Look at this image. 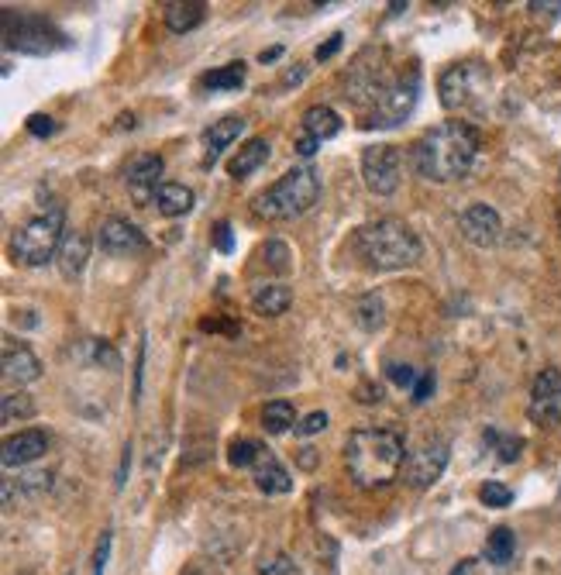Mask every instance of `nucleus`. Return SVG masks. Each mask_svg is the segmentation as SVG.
Segmentation results:
<instances>
[{"label":"nucleus","instance_id":"f257e3e1","mask_svg":"<svg viewBox=\"0 0 561 575\" xmlns=\"http://www.w3.org/2000/svg\"><path fill=\"white\" fill-rule=\"evenodd\" d=\"M479 155V131L469 121H444L414 142V169L431 183L462 180Z\"/></svg>","mask_w":561,"mask_h":575},{"label":"nucleus","instance_id":"f03ea898","mask_svg":"<svg viewBox=\"0 0 561 575\" xmlns=\"http://www.w3.org/2000/svg\"><path fill=\"white\" fill-rule=\"evenodd\" d=\"M403 462H407V445L400 434L386 427L355 431L345 445L348 476L358 489H386L393 479H400Z\"/></svg>","mask_w":561,"mask_h":575},{"label":"nucleus","instance_id":"7ed1b4c3","mask_svg":"<svg viewBox=\"0 0 561 575\" xmlns=\"http://www.w3.org/2000/svg\"><path fill=\"white\" fill-rule=\"evenodd\" d=\"M355 248L372 269H379V273L414 266L420 259V252H424L417 231L410 228L407 221H400V217H379V221L358 228Z\"/></svg>","mask_w":561,"mask_h":575},{"label":"nucleus","instance_id":"20e7f679","mask_svg":"<svg viewBox=\"0 0 561 575\" xmlns=\"http://www.w3.org/2000/svg\"><path fill=\"white\" fill-rule=\"evenodd\" d=\"M317 197H321L317 173L307 166H296L252 200V211L266 221H293V217L307 214L317 204Z\"/></svg>","mask_w":561,"mask_h":575},{"label":"nucleus","instance_id":"39448f33","mask_svg":"<svg viewBox=\"0 0 561 575\" xmlns=\"http://www.w3.org/2000/svg\"><path fill=\"white\" fill-rule=\"evenodd\" d=\"M62 235H66V228H62V207L31 217L11 238L14 262L18 266H45V262L59 255Z\"/></svg>","mask_w":561,"mask_h":575},{"label":"nucleus","instance_id":"423d86ee","mask_svg":"<svg viewBox=\"0 0 561 575\" xmlns=\"http://www.w3.org/2000/svg\"><path fill=\"white\" fill-rule=\"evenodd\" d=\"M438 90L448 111H479L482 97L489 93V73L482 62H455L451 69H444Z\"/></svg>","mask_w":561,"mask_h":575},{"label":"nucleus","instance_id":"0eeeda50","mask_svg":"<svg viewBox=\"0 0 561 575\" xmlns=\"http://www.w3.org/2000/svg\"><path fill=\"white\" fill-rule=\"evenodd\" d=\"M4 45L7 49L28 52V56H49L56 49H66V35L45 18L4 11Z\"/></svg>","mask_w":561,"mask_h":575},{"label":"nucleus","instance_id":"6e6552de","mask_svg":"<svg viewBox=\"0 0 561 575\" xmlns=\"http://www.w3.org/2000/svg\"><path fill=\"white\" fill-rule=\"evenodd\" d=\"M417 97H420V69L410 66L407 73H400L389 83L365 124H369V128H393V124L407 121L410 111L417 107Z\"/></svg>","mask_w":561,"mask_h":575},{"label":"nucleus","instance_id":"1a4fd4ad","mask_svg":"<svg viewBox=\"0 0 561 575\" xmlns=\"http://www.w3.org/2000/svg\"><path fill=\"white\" fill-rule=\"evenodd\" d=\"M444 465H448V441L444 438H424L417 448H410L407 462H403V483L414 489H427L441 479Z\"/></svg>","mask_w":561,"mask_h":575},{"label":"nucleus","instance_id":"9d476101","mask_svg":"<svg viewBox=\"0 0 561 575\" xmlns=\"http://www.w3.org/2000/svg\"><path fill=\"white\" fill-rule=\"evenodd\" d=\"M400 152L393 145H369L362 152V180L376 197H389V193L400 190Z\"/></svg>","mask_w":561,"mask_h":575},{"label":"nucleus","instance_id":"9b49d317","mask_svg":"<svg viewBox=\"0 0 561 575\" xmlns=\"http://www.w3.org/2000/svg\"><path fill=\"white\" fill-rule=\"evenodd\" d=\"M527 414L541 427L561 424V369H544L541 376L534 379Z\"/></svg>","mask_w":561,"mask_h":575},{"label":"nucleus","instance_id":"f8f14e48","mask_svg":"<svg viewBox=\"0 0 561 575\" xmlns=\"http://www.w3.org/2000/svg\"><path fill=\"white\" fill-rule=\"evenodd\" d=\"M369 52H365L362 59L352 66V73H348V93L345 97L352 100L358 107H376L379 97L386 93V87L393 80H386V66L383 62H376V66H369Z\"/></svg>","mask_w":561,"mask_h":575},{"label":"nucleus","instance_id":"ddd939ff","mask_svg":"<svg viewBox=\"0 0 561 575\" xmlns=\"http://www.w3.org/2000/svg\"><path fill=\"white\" fill-rule=\"evenodd\" d=\"M458 228H462L465 242H472L479 248H489V245L500 242L503 221L489 204H472V207H465L462 217H458Z\"/></svg>","mask_w":561,"mask_h":575},{"label":"nucleus","instance_id":"4468645a","mask_svg":"<svg viewBox=\"0 0 561 575\" xmlns=\"http://www.w3.org/2000/svg\"><path fill=\"white\" fill-rule=\"evenodd\" d=\"M97 245L104 248L107 255H138L145 252V235L124 217H107L97 231Z\"/></svg>","mask_w":561,"mask_h":575},{"label":"nucleus","instance_id":"2eb2a0df","mask_svg":"<svg viewBox=\"0 0 561 575\" xmlns=\"http://www.w3.org/2000/svg\"><path fill=\"white\" fill-rule=\"evenodd\" d=\"M45 452H49V434L38 431V427H28V431L11 434V438L4 441L0 462H4L7 469H25V465L38 462Z\"/></svg>","mask_w":561,"mask_h":575},{"label":"nucleus","instance_id":"dca6fc26","mask_svg":"<svg viewBox=\"0 0 561 575\" xmlns=\"http://www.w3.org/2000/svg\"><path fill=\"white\" fill-rule=\"evenodd\" d=\"M162 159L159 155H138L128 166V190L138 204H155V193L162 186Z\"/></svg>","mask_w":561,"mask_h":575},{"label":"nucleus","instance_id":"f3484780","mask_svg":"<svg viewBox=\"0 0 561 575\" xmlns=\"http://www.w3.org/2000/svg\"><path fill=\"white\" fill-rule=\"evenodd\" d=\"M87 259H90L87 231H66V235H62V245H59V255H56L59 273L66 279H80L83 269H87Z\"/></svg>","mask_w":561,"mask_h":575},{"label":"nucleus","instance_id":"a211bd4d","mask_svg":"<svg viewBox=\"0 0 561 575\" xmlns=\"http://www.w3.org/2000/svg\"><path fill=\"white\" fill-rule=\"evenodd\" d=\"M42 376V362H38V355L31 352L28 345H7L4 348V379L7 383H35V379Z\"/></svg>","mask_w":561,"mask_h":575},{"label":"nucleus","instance_id":"6ab92c4d","mask_svg":"<svg viewBox=\"0 0 561 575\" xmlns=\"http://www.w3.org/2000/svg\"><path fill=\"white\" fill-rule=\"evenodd\" d=\"M252 476H255V486H259L262 493H269V496H276V493H290V489H293L290 472H286V469H283V462H279L276 455H269V452H262V455H259V462H255Z\"/></svg>","mask_w":561,"mask_h":575},{"label":"nucleus","instance_id":"aec40b11","mask_svg":"<svg viewBox=\"0 0 561 575\" xmlns=\"http://www.w3.org/2000/svg\"><path fill=\"white\" fill-rule=\"evenodd\" d=\"M207 14V4H200V0H169V4H162V18H166V28L176 31V35H186V31H193L204 21Z\"/></svg>","mask_w":561,"mask_h":575},{"label":"nucleus","instance_id":"412c9836","mask_svg":"<svg viewBox=\"0 0 561 575\" xmlns=\"http://www.w3.org/2000/svg\"><path fill=\"white\" fill-rule=\"evenodd\" d=\"M269 149H272V145L266 142V138H252V142H245V145H241V152L228 162V173L235 176V180H245V176H252L255 169L266 166Z\"/></svg>","mask_w":561,"mask_h":575},{"label":"nucleus","instance_id":"4be33fe9","mask_svg":"<svg viewBox=\"0 0 561 575\" xmlns=\"http://www.w3.org/2000/svg\"><path fill=\"white\" fill-rule=\"evenodd\" d=\"M290 303H293V293H290V286H283V283L259 286V290L252 293V310H255V314H262V317L286 314V310H290Z\"/></svg>","mask_w":561,"mask_h":575},{"label":"nucleus","instance_id":"5701e85b","mask_svg":"<svg viewBox=\"0 0 561 575\" xmlns=\"http://www.w3.org/2000/svg\"><path fill=\"white\" fill-rule=\"evenodd\" d=\"M241 128H245V121H241V118H224V121H214V128H207V135H204V145H207L204 166L217 162V155H221L241 135Z\"/></svg>","mask_w":561,"mask_h":575},{"label":"nucleus","instance_id":"b1692460","mask_svg":"<svg viewBox=\"0 0 561 575\" xmlns=\"http://www.w3.org/2000/svg\"><path fill=\"white\" fill-rule=\"evenodd\" d=\"M52 486V476L49 472H28L21 479H4V507L11 510L18 500H28V496H38Z\"/></svg>","mask_w":561,"mask_h":575},{"label":"nucleus","instance_id":"393cba45","mask_svg":"<svg viewBox=\"0 0 561 575\" xmlns=\"http://www.w3.org/2000/svg\"><path fill=\"white\" fill-rule=\"evenodd\" d=\"M303 135L317 138V142H327V138H334L341 131V118L338 111H331V107L324 104H314L307 114H303Z\"/></svg>","mask_w":561,"mask_h":575},{"label":"nucleus","instance_id":"a878e982","mask_svg":"<svg viewBox=\"0 0 561 575\" xmlns=\"http://www.w3.org/2000/svg\"><path fill=\"white\" fill-rule=\"evenodd\" d=\"M155 207L166 217H183L193 211V190L183 183H162L155 193Z\"/></svg>","mask_w":561,"mask_h":575},{"label":"nucleus","instance_id":"bb28decb","mask_svg":"<svg viewBox=\"0 0 561 575\" xmlns=\"http://www.w3.org/2000/svg\"><path fill=\"white\" fill-rule=\"evenodd\" d=\"M262 427L269 434H286L290 427H296V410L290 400H272L266 410H262Z\"/></svg>","mask_w":561,"mask_h":575},{"label":"nucleus","instance_id":"cd10ccee","mask_svg":"<svg viewBox=\"0 0 561 575\" xmlns=\"http://www.w3.org/2000/svg\"><path fill=\"white\" fill-rule=\"evenodd\" d=\"M513 551H517V538H513L510 527H496L486 538V558L493 565H506L513 558Z\"/></svg>","mask_w":561,"mask_h":575},{"label":"nucleus","instance_id":"c85d7f7f","mask_svg":"<svg viewBox=\"0 0 561 575\" xmlns=\"http://www.w3.org/2000/svg\"><path fill=\"white\" fill-rule=\"evenodd\" d=\"M200 83H204L207 90H238L241 83H245V62H228V66L207 73Z\"/></svg>","mask_w":561,"mask_h":575},{"label":"nucleus","instance_id":"c756f323","mask_svg":"<svg viewBox=\"0 0 561 575\" xmlns=\"http://www.w3.org/2000/svg\"><path fill=\"white\" fill-rule=\"evenodd\" d=\"M35 417V403H31L28 393H4L0 400V421L4 424H18V421H28Z\"/></svg>","mask_w":561,"mask_h":575},{"label":"nucleus","instance_id":"7c9ffc66","mask_svg":"<svg viewBox=\"0 0 561 575\" xmlns=\"http://www.w3.org/2000/svg\"><path fill=\"white\" fill-rule=\"evenodd\" d=\"M355 321L362 324L365 331L383 328V321H386V307H383V300H379L376 293H369V297H362V300L355 303Z\"/></svg>","mask_w":561,"mask_h":575},{"label":"nucleus","instance_id":"2f4dec72","mask_svg":"<svg viewBox=\"0 0 561 575\" xmlns=\"http://www.w3.org/2000/svg\"><path fill=\"white\" fill-rule=\"evenodd\" d=\"M262 452H266V448H262L259 441L241 438V441H231L228 458H231V465H235V469H255V462H259Z\"/></svg>","mask_w":561,"mask_h":575},{"label":"nucleus","instance_id":"473e14b6","mask_svg":"<svg viewBox=\"0 0 561 575\" xmlns=\"http://www.w3.org/2000/svg\"><path fill=\"white\" fill-rule=\"evenodd\" d=\"M486 441H489V445H496V452H500L503 462H517L520 452H524V441H520V438H503L500 431H486Z\"/></svg>","mask_w":561,"mask_h":575},{"label":"nucleus","instance_id":"72a5a7b5","mask_svg":"<svg viewBox=\"0 0 561 575\" xmlns=\"http://www.w3.org/2000/svg\"><path fill=\"white\" fill-rule=\"evenodd\" d=\"M479 500L486 503V507H493V510H503V507H510V503H513V493H510V486H503V483H486L479 489Z\"/></svg>","mask_w":561,"mask_h":575},{"label":"nucleus","instance_id":"f704fd0d","mask_svg":"<svg viewBox=\"0 0 561 575\" xmlns=\"http://www.w3.org/2000/svg\"><path fill=\"white\" fill-rule=\"evenodd\" d=\"M259 575H300V572H296V562H293V558H286V555H272V558H266V562L259 565Z\"/></svg>","mask_w":561,"mask_h":575},{"label":"nucleus","instance_id":"c9c22d12","mask_svg":"<svg viewBox=\"0 0 561 575\" xmlns=\"http://www.w3.org/2000/svg\"><path fill=\"white\" fill-rule=\"evenodd\" d=\"M324 427H327V414H324V410H314V414H307L300 424H296V434H300V438H307V434H321Z\"/></svg>","mask_w":561,"mask_h":575},{"label":"nucleus","instance_id":"e433bc0d","mask_svg":"<svg viewBox=\"0 0 561 575\" xmlns=\"http://www.w3.org/2000/svg\"><path fill=\"white\" fill-rule=\"evenodd\" d=\"M386 372H389V379H393L396 386H403V390H407V386H414V383H417V372L410 369V365H403V362H393V365H389Z\"/></svg>","mask_w":561,"mask_h":575},{"label":"nucleus","instance_id":"4c0bfd02","mask_svg":"<svg viewBox=\"0 0 561 575\" xmlns=\"http://www.w3.org/2000/svg\"><path fill=\"white\" fill-rule=\"evenodd\" d=\"M28 131L35 138H49L52 131H56V121L45 118V114H31V118H28Z\"/></svg>","mask_w":561,"mask_h":575},{"label":"nucleus","instance_id":"58836bf2","mask_svg":"<svg viewBox=\"0 0 561 575\" xmlns=\"http://www.w3.org/2000/svg\"><path fill=\"white\" fill-rule=\"evenodd\" d=\"M214 248H217V252H231V248H235V235H231L228 221H221L214 228Z\"/></svg>","mask_w":561,"mask_h":575},{"label":"nucleus","instance_id":"ea45409f","mask_svg":"<svg viewBox=\"0 0 561 575\" xmlns=\"http://www.w3.org/2000/svg\"><path fill=\"white\" fill-rule=\"evenodd\" d=\"M107 555H111V531H104V538H100V545H97V558H93V575H104Z\"/></svg>","mask_w":561,"mask_h":575},{"label":"nucleus","instance_id":"a19ab883","mask_svg":"<svg viewBox=\"0 0 561 575\" xmlns=\"http://www.w3.org/2000/svg\"><path fill=\"white\" fill-rule=\"evenodd\" d=\"M431 390H434V372H424V376H417V383H414V400L424 403L427 396H431Z\"/></svg>","mask_w":561,"mask_h":575},{"label":"nucleus","instance_id":"79ce46f5","mask_svg":"<svg viewBox=\"0 0 561 575\" xmlns=\"http://www.w3.org/2000/svg\"><path fill=\"white\" fill-rule=\"evenodd\" d=\"M317 145H321V142H317V138L303 135V138H300V142H296V155H303V159H310V155H314V152H317Z\"/></svg>","mask_w":561,"mask_h":575},{"label":"nucleus","instance_id":"37998d69","mask_svg":"<svg viewBox=\"0 0 561 575\" xmlns=\"http://www.w3.org/2000/svg\"><path fill=\"white\" fill-rule=\"evenodd\" d=\"M341 49V35H331V42H327V45H321V49H317V59H331L334 56V52H338Z\"/></svg>","mask_w":561,"mask_h":575},{"label":"nucleus","instance_id":"c03bdc74","mask_svg":"<svg viewBox=\"0 0 561 575\" xmlns=\"http://www.w3.org/2000/svg\"><path fill=\"white\" fill-rule=\"evenodd\" d=\"M362 396H358V400L362 403H376V400H383V390H376V386H362V390H358Z\"/></svg>","mask_w":561,"mask_h":575},{"label":"nucleus","instance_id":"a18cd8bd","mask_svg":"<svg viewBox=\"0 0 561 575\" xmlns=\"http://www.w3.org/2000/svg\"><path fill=\"white\" fill-rule=\"evenodd\" d=\"M128 462H131V445L124 448V458H121V472H118V489L124 486V476H128Z\"/></svg>","mask_w":561,"mask_h":575},{"label":"nucleus","instance_id":"49530a36","mask_svg":"<svg viewBox=\"0 0 561 575\" xmlns=\"http://www.w3.org/2000/svg\"><path fill=\"white\" fill-rule=\"evenodd\" d=\"M279 56H283V49H279V45H276V49H266V52H262L259 59H262V62H276Z\"/></svg>","mask_w":561,"mask_h":575},{"label":"nucleus","instance_id":"de8ad7c7","mask_svg":"<svg viewBox=\"0 0 561 575\" xmlns=\"http://www.w3.org/2000/svg\"><path fill=\"white\" fill-rule=\"evenodd\" d=\"M469 569H472V558H465L462 565H455V572H451V575H469Z\"/></svg>","mask_w":561,"mask_h":575},{"label":"nucleus","instance_id":"09e8293b","mask_svg":"<svg viewBox=\"0 0 561 575\" xmlns=\"http://www.w3.org/2000/svg\"><path fill=\"white\" fill-rule=\"evenodd\" d=\"M558 224H561V214H558Z\"/></svg>","mask_w":561,"mask_h":575},{"label":"nucleus","instance_id":"8fccbe9b","mask_svg":"<svg viewBox=\"0 0 561 575\" xmlns=\"http://www.w3.org/2000/svg\"><path fill=\"white\" fill-rule=\"evenodd\" d=\"M190 575H197V572H190Z\"/></svg>","mask_w":561,"mask_h":575}]
</instances>
